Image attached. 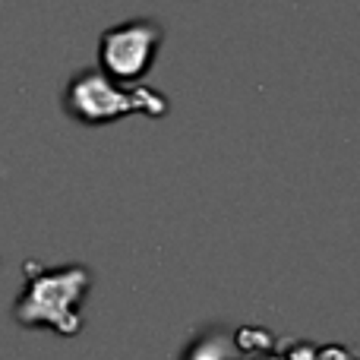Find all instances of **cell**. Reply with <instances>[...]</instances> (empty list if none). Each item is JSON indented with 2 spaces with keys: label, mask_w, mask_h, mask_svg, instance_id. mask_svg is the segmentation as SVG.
Here are the masks:
<instances>
[{
  "label": "cell",
  "mask_w": 360,
  "mask_h": 360,
  "mask_svg": "<svg viewBox=\"0 0 360 360\" xmlns=\"http://www.w3.org/2000/svg\"><path fill=\"white\" fill-rule=\"evenodd\" d=\"M60 108L79 127H108L124 117H133V114L162 120L168 117L171 101L162 89H152L146 82L120 86V82L108 79L98 67H86L76 70L67 79L60 95Z\"/></svg>",
  "instance_id": "1"
},
{
  "label": "cell",
  "mask_w": 360,
  "mask_h": 360,
  "mask_svg": "<svg viewBox=\"0 0 360 360\" xmlns=\"http://www.w3.org/2000/svg\"><path fill=\"white\" fill-rule=\"evenodd\" d=\"M29 288L16 304L19 323H48L60 332L79 329V316L73 313L76 300L86 294L89 272L82 266H63V269H38L25 266Z\"/></svg>",
  "instance_id": "2"
},
{
  "label": "cell",
  "mask_w": 360,
  "mask_h": 360,
  "mask_svg": "<svg viewBox=\"0 0 360 360\" xmlns=\"http://www.w3.org/2000/svg\"><path fill=\"white\" fill-rule=\"evenodd\" d=\"M165 29L152 16H133L98 35V70L120 86H136L155 67Z\"/></svg>",
  "instance_id": "3"
},
{
  "label": "cell",
  "mask_w": 360,
  "mask_h": 360,
  "mask_svg": "<svg viewBox=\"0 0 360 360\" xmlns=\"http://www.w3.org/2000/svg\"><path fill=\"white\" fill-rule=\"evenodd\" d=\"M316 360H351V354L345 348H323Z\"/></svg>",
  "instance_id": "4"
}]
</instances>
